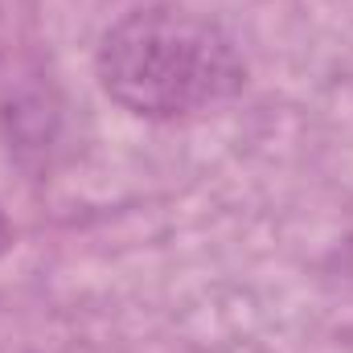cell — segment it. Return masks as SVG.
<instances>
[{
    "label": "cell",
    "instance_id": "2",
    "mask_svg": "<svg viewBox=\"0 0 353 353\" xmlns=\"http://www.w3.org/2000/svg\"><path fill=\"white\" fill-rule=\"evenodd\" d=\"M8 247H12V222H8V218H4V210H0V255H4Z\"/></svg>",
    "mask_w": 353,
    "mask_h": 353
},
{
    "label": "cell",
    "instance_id": "1",
    "mask_svg": "<svg viewBox=\"0 0 353 353\" xmlns=\"http://www.w3.org/2000/svg\"><path fill=\"white\" fill-rule=\"evenodd\" d=\"M111 103L140 119H181L234 99L247 62L234 37L189 8L152 4L115 21L94 54Z\"/></svg>",
    "mask_w": 353,
    "mask_h": 353
}]
</instances>
